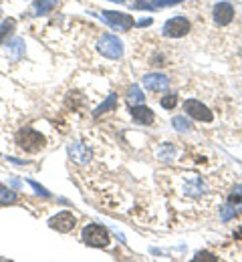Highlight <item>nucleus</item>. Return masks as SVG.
Listing matches in <instances>:
<instances>
[{
    "label": "nucleus",
    "instance_id": "f257e3e1",
    "mask_svg": "<svg viewBox=\"0 0 242 262\" xmlns=\"http://www.w3.org/2000/svg\"><path fill=\"white\" fill-rule=\"evenodd\" d=\"M16 145L27 154H36L47 145V139L33 127H23L16 133Z\"/></svg>",
    "mask_w": 242,
    "mask_h": 262
},
{
    "label": "nucleus",
    "instance_id": "f03ea898",
    "mask_svg": "<svg viewBox=\"0 0 242 262\" xmlns=\"http://www.w3.org/2000/svg\"><path fill=\"white\" fill-rule=\"evenodd\" d=\"M81 238L91 248H105L111 242L109 230L105 228V226H101V224H87L83 228V232H81Z\"/></svg>",
    "mask_w": 242,
    "mask_h": 262
},
{
    "label": "nucleus",
    "instance_id": "7ed1b4c3",
    "mask_svg": "<svg viewBox=\"0 0 242 262\" xmlns=\"http://www.w3.org/2000/svg\"><path fill=\"white\" fill-rule=\"evenodd\" d=\"M97 51L99 55L105 59H111V61H117L123 57L125 49H123V42L115 36V34H103L99 40H97Z\"/></svg>",
    "mask_w": 242,
    "mask_h": 262
},
{
    "label": "nucleus",
    "instance_id": "20e7f679",
    "mask_svg": "<svg viewBox=\"0 0 242 262\" xmlns=\"http://www.w3.org/2000/svg\"><path fill=\"white\" fill-rule=\"evenodd\" d=\"M99 18H103L105 25H107V27H111L113 31H121V33H125V31H129V29H134V27H136L134 16H131V14H127V12L103 10V12L99 14Z\"/></svg>",
    "mask_w": 242,
    "mask_h": 262
},
{
    "label": "nucleus",
    "instance_id": "39448f33",
    "mask_svg": "<svg viewBox=\"0 0 242 262\" xmlns=\"http://www.w3.org/2000/svg\"><path fill=\"white\" fill-rule=\"evenodd\" d=\"M184 111L190 119H196V121H202V123H212V119H214V113L198 99H186L184 101Z\"/></svg>",
    "mask_w": 242,
    "mask_h": 262
},
{
    "label": "nucleus",
    "instance_id": "423d86ee",
    "mask_svg": "<svg viewBox=\"0 0 242 262\" xmlns=\"http://www.w3.org/2000/svg\"><path fill=\"white\" fill-rule=\"evenodd\" d=\"M190 29H192V25H190V20L186 16H173L164 25L162 33L168 38H182V36H186L190 33Z\"/></svg>",
    "mask_w": 242,
    "mask_h": 262
},
{
    "label": "nucleus",
    "instance_id": "0eeeda50",
    "mask_svg": "<svg viewBox=\"0 0 242 262\" xmlns=\"http://www.w3.org/2000/svg\"><path fill=\"white\" fill-rule=\"evenodd\" d=\"M212 18L218 27H228L234 20V6L230 2H216L212 10Z\"/></svg>",
    "mask_w": 242,
    "mask_h": 262
},
{
    "label": "nucleus",
    "instance_id": "6e6552de",
    "mask_svg": "<svg viewBox=\"0 0 242 262\" xmlns=\"http://www.w3.org/2000/svg\"><path fill=\"white\" fill-rule=\"evenodd\" d=\"M67 154H69L71 162H75V164L79 165H87L91 162V158H93L91 149L85 143H81V141H71L69 145H67Z\"/></svg>",
    "mask_w": 242,
    "mask_h": 262
},
{
    "label": "nucleus",
    "instance_id": "1a4fd4ad",
    "mask_svg": "<svg viewBox=\"0 0 242 262\" xmlns=\"http://www.w3.org/2000/svg\"><path fill=\"white\" fill-rule=\"evenodd\" d=\"M77 226V218L71 214V212H59L57 216H53L49 220V228L57 230L61 234H67L71 230Z\"/></svg>",
    "mask_w": 242,
    "mask_h": 262
},
{
    "label": "nucleus",
    "instance_id": "9d476101",
    "mask_svg": "<svg viewBox=\"0 0 242 262\" xmlns=\"http://www.w3.org/2000/svg\"><path fill=\"white\" fill-rule=\"evenodd\" d=\"M143 85H145V89L160 93V91H166L170 87V79L162 73H149L143 77Z\"/></svg>",
    "mask_w": 242,
    "mask_h": 262
},
{
    "label": "nucleus",
    "instance_id": "9b49d317",
    "mask_svg": "<svg viewBox=\"0 0 242 262\" xmlns=\"http://www.w3.org/2000/svg\"><path fill=\"white\" fill-rule=\"evenodd\" d=\"M131 117L139 125H151L156 119V113L145 105H136V107H131Z\"/></svg>",
    "mask_w": 242,
    "mask_h": 262
},
{
    "label": "nucleus",
    "instance_id": "f8f14e48",
    "mask_svg": "<svg viewBox=\"0 0 242 262\" xmlns=\"http://www.w3.org/2000/svg\"><path fill=\"white\" fill-rule=\"evenodd\" d=\"M184 190H186V194L188 196H202V194H206L208 192V188H206V184L198 178V176H190V180L186 182V186H184Z\"/></svg>",
    "mask_w": 242,
    "mask_h": 262
},
{
    "label": "nucleus",
    "instance_id": "ddd939ff",
    "mask_svg": "<svg viewBox=\"0 0 242 262\" xmlns=\"http://www.w3.org/2000/svg\"><path fill=\"white\" fill-rule=\"evenodd\" d=\"M6 51H8V57L12 61H18L23 55H25V40L23 38H12L8 45H6Z\"/></svg>",
    "mask_w": 242,
    "mask_h": 262
},
{
    "label": "nucleus",
    "instance_id": "4468645a",
    "mask_svg": "<svg viewBox=\"0 0 242 262\" xmlns=\"http://www.w3.org/2000/svg\"><path fill=\"white\" fill-rule=\"evenodd\" d=\"M55 8H57V0H35V4H33L35 16H45V14L53 12Z\"/></svg>",
    "mask_w": 242,
    "mask_h": 262
},
{
    "label": "nucleus",
    "instance_id": "2eb2a0df",
    "mask_svg": "<svg viewBox=\"0 0 242 262\" xmlns=\"http://www.w3.org/2000/svg\"><path fill=\"white\" fill-rule=\"evenodd\" d=\"M117 107V95L115 93H111L109 97H107V101H103L95 111H93V117H101L103 113H109V111H113Z\"/></svg>",
    "mask_w": 242,
    "mask_h": 262
},
{
    "label": "nucleus",
    "instance_id": "dca6fc26",
    "mask_svg": "<svg viewBox=\"0 0 242 262\" xmlns=\"http://www.w3.org/2000/svg\"><path fill=\"white\" fill-rule=\"evenodd\" d=\"M127 103H129L131 107L145 103V95H143V91L139 89L138 85H131V87L127 89Z\"/></svg>",
    "mask_w": 242,
    "mask_h": 262
},
{
    "label": "nucleus",
    "instance_id": "f3484780",
    "mask_svg": "<svg viewBox=\"0 0 242 262\" xmlns=\"http://www.w3.org/2000/svg\"><path fill=\"white\" fill-rule=\"evenodd\" d=\"M16 202H18L16 192L0 184V204H2V206H12V204H16Z\"/></svg>",
    "mask_w": 242,
    "mask_h": 262
},
{
    "label": "nucleus",
    "instance_id": "a211bd4d",
    "mask_svg": "<svg viewBox=\"0 0 242 262\" xmlns=\"http://www.w3.org/2000/svg\"><path fill=\"white\" fill-rule=\"evenodd\" d=\"M14 29H16V20H14V18L2 20V25H0V47L4 45V40H6L10 34L14 33Z\"/></svg>",
    "mask_w": 242,
    "mask_h": 262
},
{
    "label": "nucleus",
    "instance_id": "6ab92c4d",
    "mask_svg": "<svg viewBox=\"0 0 242 262\" xmlns=\"http://www.w3.org/2000/svg\"><path fill=\"white\" fill-rule=\"evenodd\" d=\"M184 0H149V8L147 10H158V8H170V6H175V4H182Z\"/></svg>",
    "mask_w": 242,
    "mask_h": 262
},
{
    "label": "nucleus",
    "instance_id": "aec40b11",
    "mask_svg": "<svg viewBox=\"0 0 242 262\" xmlns=\"http://www.w3.org/2000/svg\"><path fill=\"white\" fill-rule=\"evenodd\" d=\"M172 125L178 131H190L192 129V123H190V119H186V115H178V117H173Z\"/></svg>",
    "mask_w": 242,
    "mask_h": 262
},
{
    "label": "nucleus",
    "instance_id": "412c9836",
    "mask_svg": "<svg viewBox=\"0 0 242 262\" xmlns=\"http://www.w3.org/2000/svg\"><path fill=\"white\" fill-rule=\"evenodd\" d=\"M175 103H178V95H173V93L164 95L162 101H160V105H162L164 109H173V107H175Z\"/></svg>",
    "mask_w": 242,
    "mask_h": 262
},
{
    "label": "nucleus",
    "instance_id": "4be33fe9",
    "mask_svg": "<svg viewBox=\"0 0 242 262\" xmlns=\"http://www.w3.org/2000/svg\"><path fill=\"white\" fill-rule=\"evenodd\" d=\"M29 186H31V188H35V192H36V194H38V196H42V198H51V192H47V190H45L42 186H38V184H36L35 180H29Z\"/></svg>",
    "mask_w": 242,
    "mask_h": 262
},
{
    "label": "nucleus",
    "instance_id": "5701e85b",
    "mask_svg": "<svg viewBox=\"0 0 242 262\" xmlns=\"http://www.w3.org/2000/svg\"><path fill=\"white\" fill-rule=\"evenodd\" d=\"M228 202H230V204H238V202H242V186H236V188L232 190V194H230V198H228Z\"/></svg>",
    "mask_w": 242,
    "mask_h": 262
},
{
    "label": "nucleus",
    "instance_id": "b1692460",
    "mask_svg": "<svg viewBox=\"0 0 242 262\" xmlns=\"http://www.w3.org/2000/svg\"><path fill=\"white\" fill-rule=\"evenodd\" d=\"M149 23H151V18H143V20H139L138 23V27H147Z\"/></svg>",
    "mask_w": 242,
    "mask_h": 262
},
{
    "label": "nucleus",
    "instance_id": "393cba45",
    "mask_svg": "<svg viewBox=\"0 0 242 262\" xmlns=\"http://www.w3.org/2000/svg\"><path fill=\"white\" fill-rule=\"evenodd\" d=\"M111 2H117V4H121V2H127V0H111Z\"/></svg>",
    "mask_w": 242,
    "mask_h": 262
},
{
    "label": "nucleus",
    "instance_id": "a878e982",
    "mask_svg": "<svg viewBox=\"0 0 242 262\" xmlns=\"http://www.w3.org/2000/svg\"><path fill=\"white\" fill-rule=\"evenodd\" d=\"M0 14H2V12H0Z\"/></svg>",
    "mask_w": 242,
    "mask_h": 262
}]
</instances>
